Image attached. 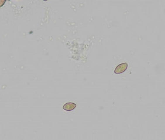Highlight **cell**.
Returning <instances> with one entry per match:
<instances>
[{
    "label": "cell",
    "mask_w": 165,
    "mask_h": 140,
    "mask_svg": "<svg viewBox=\"0 0 165 140\" xmlns=\"http://www.w3.org/2000/svg\"><path fill=\"white\" fill-rule=\"evenodd\" d=\"M127 67H128V64L126 63V62L118 65L115 69L114 70L115 74H120L123 73V72H124L127 69Z\"/></svg>",
    "instance_id": "6da1fadb"
},
{
    "label": "cell",
    "mask_w": 165,
    "mask_h": 140,
    "mask_svg": "<svg viewBox=\"0 0 165 140\" xmlns=\"http://www.w3.org/2000/svg\"><path fill=\"white\" fill-rule=\"evenodd\" d=\"M76 107V105L75 103L73 102H68L66 103L63 106V110L65 111H72Z\"/></svg>",
    "instance_id": "7a4b0ae2"
},
{
    "label": "cell",
    "mask_w": 165,
    "mask_h": 140,
    "mask_svg": "<svg viewBox=\"0 0 165 140\" xmlns=\"http://www.w3.org/2000/svg\"><path fill=\"white\" fill-rule=\"evenodd\" d=\"M6 3L5 0H0V7H2L3 5Z\"/></svg>",
    "instance_id": "3957f363"
}]
</instances>
